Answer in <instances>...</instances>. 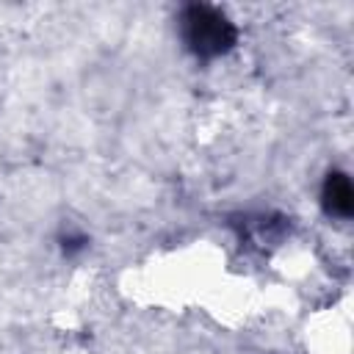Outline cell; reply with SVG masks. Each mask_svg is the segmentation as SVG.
Returning a JSON list of instances; mask_svg holds the SVG:
<instances>
[{"mask_svg":"<svg viewBox=\"0 0 354 354\" xmlns=\"http://www.w3.org/2000/svg\"><path fill=\"white\" fill-rule=\"evenodd\" d=\"M324 207L326 213L337 216V218H348L351 210H354V191H351V183L346 174L335 171L326 177L324 183Z\"/></svg>","mask_w":354,"mask_h":354,"instance_id":"7a4b0ae2","label":"cell"},{"mask_svg":"<svg viewBox=\"0 0 354 354\" xmlns=\"http://www.w3.org/2000/svg\"><path fill=\"white\" fill-rule=\"evenodd\" d=\"M183 39L199 58H218L235 44V25L213 6H188L180 17Z\"/></svg>","mask_w":354,"mask_h":354,"instance_id":"6da1fadb","label":"cell"}]
</instances>
